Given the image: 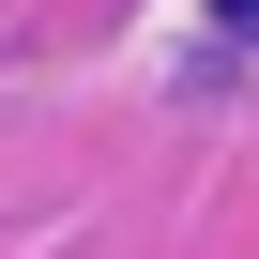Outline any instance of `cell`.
Segmentation results:
<instances>
[{"mask_svg":"<svg viewBox=\"0 0 259 259\" xmlns=\"http://www.w3.org/2000/svg\"><path fill=\"white\" fill-rule=\"evenodd\" d=\"M229 16H244V31H259V0H229Z\"/></svg>","mask_w":259,"mask_h":259,"instance_id":"1","label":"cell"}]
</instances>
